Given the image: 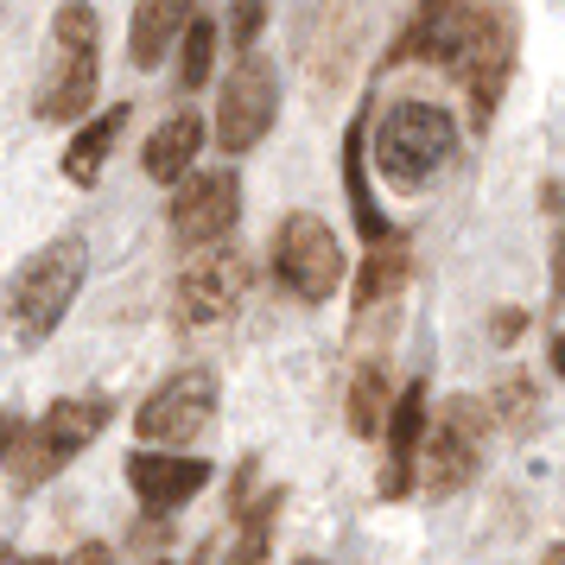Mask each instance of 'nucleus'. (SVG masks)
I'll return each instance as SVG.
<instances>
[{
	"label": "nucleus",
	"mask_w": 565,
	"mask_h": 565,
	"mask_svg": "<svg viewBox=\"0 0 565 565\" xmlns=\"http://www.w3.org/2000/svg\"><path fill=\"white\" fill-rule=\"evenodd\" d=\"M546 362H553V375H565V331L553 337V350H546Z\"/></svg>",
	"instance_id": "obj_30"
},
{
	"label": "nucleus",
	"mask_w": 565,
	"mask_h": 565,
	"mask_svg": "<svg viewBox=\"0 0 565 565\" xmlns=\"http://www.w3.org/2000/svg\"><path fill=\"white\" fill-rule=\"evenodd\" d=\"M489 413H495L502 426H514V433H527V426H534V413H540L534 382H527V375H502V387H495V401H489Z\"/></svg>",
	"instance_id": "obj_22"
},
{
	"label": "nucleus",
	"mask_w": 565,
	"mask_h": 565,
	"mask_svg": "<svg viewBox=\"0 0 565 565\" xmlns=\"http://www.w3.org/2000/svg\"><path fill=\"white\" fill-rule=\"evenodd\" d=\"M204 115H191V108H179V115H166L153 134H147V147H140V172L153 184H179L191 166H198V153H204Z\"/></svg>",
	"instance_id": "obj_15"
},
{
	"label": "nucleus",
	"mask_w": 565,
	"mask_h": 565,
	"mask_svg": "<svg viewBox=\"0 0 565 565\" xmlns=\"http://www.w3.org/2000/svg\"><path fill=\"white\" fill-rule=\"evenodd\" d=\"M382 438H387L382 495H387V502H401V495H413V470H419V438H426V382H407L394 401H387Z\"/></svg>",
	"instance_id": "obj_14"
},
{
	"label": "nucleus",
	"mask_w": 565,
	"mask_h": 565,
	"mask_svg": "<svg viewBox=\"0 0 565 565\" xmlns=\"http://www.w3.org/2000/svg\"><path fill=\"white\" fill-rule=\"evenodd\" d=\"M280 489H274V495H267V502H260V509H248L242 514V540H235V553L230 559H242V565H255V559H267V527H274V514H280Z\"/></svg>",
	"instance_id": "obj_23"
},
{
	"label": "nucleus",
	"mask_w": 565,
	"mask_h": 565,
	"mask_svg": "<svg viewBox=\"0 0 565 565\" xmlns=\"http://www.w3.org/2000/svg\"><path fill=\"white\" fill-rule=\"evenodd\" d=\"M77 559H83V565H103L108 546H103V540H89V546H77Z\"/></svg>",
	"instance_id": "obj_29"
},
{
	"label": "nucleus",
	"mask_w": 565,
	"mask_h": 565,
	"mask_svg": "<svg viewBox=\"0 0 565 565\" xmlns=\"http://www.w3.org/2000/svg\"><path fill=\"white\" fill-rule=\"evenodd\" d=\"M274 115H280V77H274V64L242 52V64L223 77V96H216V121H210L216 147L230 159L255 153L260 140L274 134Z\"/></svg>",
	"instance_id": "obj_8"
},
{
	"label": "nucleus",
	"mask_w": 565,
	"mask_h": 565,
	"mask_svg": "<svg viewBox=\"0 0 565 565\" xmlns=\"http://www.w3.org/2000/svg\"><path fill=\"white\" fill-rule=\"evenodd\" d=\"M553 559H559V565H565V540H559V546H553Z\"/></svg>",
	"instance_id": "obj_31"
},
{
	"label": "nucleus",
	"mask_w": 565,
	"mask_h": 565,
	"mask_svg": "<svg viewBox=\"0 0 565 565\" xmlns=\"http://www.w3.org/2000/svg\"><path fill=\"white\" fill-rule=\"evenodd\" d=\"M96 89H103V20H96L89 0H64L52 13V39H45L32 115L45 128H71V121L89 115Z\"/></svg>",
	"instance_id": "obj_2"
},
{
	"label": "nucleus",
	"mask_w": 565,
	"mask_h": 565,
	"mask_svg": "<svg viewBox=\"0 0 565 565\" xmlns=\"http://www.w3.org/2000/svg\"><path fill=\"white\" fill-rule=\"evenodd\" d=\"M108 419H115V407H108L103 394H64V401H52L45 419L26 426L20 445H13V458H7V463H13V489H39L45 477H57L83 445H96V438H103Z\"/></svg>",
	"instance_id": "obj_5"
},
{
	"label": "nucleus",
	"mask_w": 565,
	"mask_h": 565,
	"mask_svg": "<svg viewBox=\"0 0 565 565\" xmlns=\"http://www.w3.org/2000/svg\"><path fill=\"white\" fill-rule=\"evenodd\" d=\"M407 274H413V255H407V242L387 230L382 242H369V260H362V274H356V286H350V299H356V318L362 311H375L382 299H394L401 286H407Z\"/></svg>",
	"instance_id": "obj_19"
},
{
	"label": "nucleus",
	"mask_w": 565,
	"mask_h": 565,
	"mask_svg": "<svg viewBox=\"0 0 565 565\" xmlns=\"http://www.w3.org/2000/svg\"><path fill=\"white\" fill-rule=\"evenodd\" d=\"M382 419H387V362L369 356L356 375H350V433L382 438Z\"/></svg>",
	"instance_id": "obj_20"
},
{
	"label": "nucleus",
	"mask_w": 565,
	"mask_h": 565,
	"mask_svg": "<svg viewBox=\"0 0 565 565\" xmlns=\"http://www.w3.org/2000/svg\"><path fill=\"white\" fill-rule=\"evenodd\" d=\"M502 0H419V13H413V26L401 32V45L394 57H419V64H458V52L477 39L489 13H495Z\"/></svg>",
	"instance_id": "obj_13"
},
{
	"label": "nucleus",
	"mask_w": 565,
	"mask_h": 565,
	"mask_svg": "<svg viewBox=\"0 0 565 565\" xmlns=\"http://www.w3.org/2000/svg\"><path fill=\"white\" fill-rule=\"evenodd\" d=\"M198 13V0H134V20H128V57L140 71H159L166 52L179 45L184 20Z\"/></svg>",
	"instance_id": "obj_16"
},
{
	"label": "nucleus",
	"mask_w": 565,
	"mask_h": 565,
	"mask_svg": "<svg viewBox=\"0 0 565 565\" xmlns=\"http://www.w3.org/2000/svg\"><path fill=\"white\" fill-rule=\"evenodd\" d=\"M235 223H242V179L230 166H210V172L191 166L172 184V235H179V248L223 242V235H235Z\"/></svg>",
	"instance_id": "obj_11"
},
{
	"label": "nucleus",
	"mask_w": 565,
	"mask_h": 565,
	"mask_svg": "<svg viewBox=\"0 0 565 565\" xmlns=\"http://www.w3.org/2000/svg\"><path fill=\"white\" fill-rule=\"evenodd\" d=\"M210 477L216 470L204 458H191L184 445H140V451H128V483L147 514H179L184 502H198L210 489Z\"/></svg>",
	"instance_id": "obj_12"
},
{
	"label": "nucleus",
	"mask_w": 565,
	"mask_h": 565,
	"mask_svg": "<svg viewBox=\"0 0 565 565\" xmlns=\"http://www.w3.org/2000/svg\"><path fill=\"white\" fill-rule=\"evenodd\" d=\"M216 407H223L216 375H204V369H179V375H166V382L140 401L134 433H140V445H191V438L210 433Z\"/></svg>",
	"instance_id": "obj_10"
},
{
	"label": "nucleus",
	"mask_w": 565,
	"mask_h": 565,
	"mask_svg": "<svg viewBox=\"0 0 565 565\" xmlns=\"http://www.w3.org/2000/svg\"><path fill=\"white\" fill-rule=\"evenodd\" d=\"M248 286H255V260H248V248H235L223 235V242L191 248V260L179 274V292H172V311H179L184 331H204V324H223V318L242 311Z\"/></svg>",
	"instance_id": "obj_6"
},
{
	"label": "nucleus",
	"mask_w": 565,
	"mask_h": 565,
	"mask_svg": "<svg viewBox=\"0 0 565 565\" xmlns=\"http://www.w3.org/2000/svg\"><path fill=\"white\" fill-rule=\"evenodd\" d=\"M451 153H458V121H451V108L413 103L407 96V103H394L382 121H375V172H382L394 191H419Z\"/></svg>",
	"instance_id": "obj_3"
},
{
	"label": "nucleus",
	"mask_w": 565,
	"mask_h": 565,
	"mask_svg": "<svg viewBox=\"0 0 565 565\" xmlns=\"http://www.w3.org/2000/svg\"><path fill=\"white\" fill-rule=\"evenodd\" d=\"M514 45H521V20H514V7L502 0L483 26H477V39L458 52V64H451V77L463 83V108H470V128L477 134L495 121V103H502V89L514 77Z\"/></svg>",
	"instance_id": "obj_9"
},
{
	"label": "nucleus",
	"mask_w": 565,
	"mask_h": 565,
	"mask_svg": "<svg viewBox=\"0 0 565 565\" xmlns=\"http://www.w3.org/2000/svg\"><path fill=\"white\" fill-rule=\"evenodd\" d=\"M83 280H89V242H83V235H52V242H39V248L13 267L7 292H0V337H7L13 350H39V343L71 318Z\"/></svg>",
	"instance_id": "obj_1"
},
{
	"label": "nucleus",
	"mask_w": 565,
	"mask_h": 565,
	"mask_svg": "<svg viewBox=\"0 0 565 565\" xmlns=\"http://www.w3.org/2000/svg\"><path fill=\"white\" fill-rule=\"evenodd\" d=\"M369 108H362L356 121H350V134H343V191H350V216H356L362 242H382L387 235V216L382 204H375V191H369Z\"/></svg>",
	"instance_id": "obj_18"
},
{
	"label": "nucleus",
	"mask_w": 565,
	"mask_h": 565,
	"mask_svg": "<svg viewBox=\"0 0 565 565\" xmlns=\"http://www.w3.org/2000/svg\"><path fill=\"white\" fill-rule=\"evenodd\" d=\"M553 306L565 311V230H553Z\"/></svg>",
	"instance_id": "obj_28"
},
{
	"label": "nucleus",
	"mask_w": 565,
	"mask_h": 565,
	"mask_svg": "<svg viewBox=\"0 0 565 565\" xmlns=\"http://www.w3.org/2000/svg\"><path fill=\"white\" fill-rule=\"evenodd\" d=\"M274 274L292 299H306V306H324L337 286L350 280V260H343V242L331 235L324 216H311V210H292L280 230H274Z\"/></svg>",
	"instance_id": "obj_7"
},
{
	"label": "nucleus",
	"mask_w": 565,
	"mask_h": 565,
	"mask_svg": "<svg viewBox=\"0 0 565 565\" xmlns=\"http://www.w3.org/2000/svg\"><path fill=\"white\" fill-rule=\"evenodd\" d=\"M20 433H26V419H20L13 407H0V463L13 458V445H20Z\"/></svg>",
	"instance_id": "obj_27"
},
{
	"label": "nucleus",
	"mask_w": 565,
	"mask_h": 565,
	"mask_svg": "<svg viewBox=\"0 0 565 565\" xmlns=\"http://www.w3.org/2000/svg\"><path fill=\"white\" fill-rule=\"evenodd\" d=\"M216 45H223V32H216V20L210 13H191L179 32V83L184 89H204L210 71H216Z\"/></svg>",
	"instance_id": "obj_21"
},
{
	"label": "nucleus",
	"mask_w": 565,
	"mask_h": 565,
	"mask_svg": "<svg viewBox=\"0 0 565 565\" xmlns=\"http://www.w3.org/2000/svg\"><path fill=\"white\" fill-rule=\"evenodd\" d=\"M260 26H267V0H230V39H235V52H255Z\"/></svg>",
	"instance_id": "obj_24"
},
{
	"label": "nucleus",
	"mask_w": 565,
	"mask_h": 565,
	"mask_svg": "<svg viewBox=\"0 0 565 565\" xmlns=\"http://www.w3.org/2000/svg\"><path fill=\"white\" fill-rule=\"evenodd\" d=\"M128 121H134V108H128V103H108V115L83 121V128L71 134V147H64V179L89 191V184L108 172V153H115V140L128 134Z\"/></svg>",
	"instance_id": "obj_17"
},
{
	"label": "nucleus",
	"mask_w": 565,
	"mask_h": 565,
	"mask_svg": "<svg viewBox=\"0 0 565 565\" xmlns=\"http://www.w3.org/2000/svg\"><path fill=\"white\" fill-rule=\"evenodd\" d=\"M489 426H495V413H489V401H477V394L438 401V413H426V438H419V470H413L419 489H426V495H458V489L483 470Z\"/></svg>",
	"instance_id": "obj_4"
},
{
	"label": "nucleus",
	"mask_w": 565,
	"mask_h": 565,
	"mask_svg": "<svg viewBox=\"0 0 565 565\" xmlns=\"http://www.w3.org/2000/svg\"><path fill=\"white\" fill-rule=\"evenodd\" d=\"M172 546V527H166V514H147L140 527H134V553H166Z\"/></svg>",
	"instance_id": "obj_25"
},
{
	"label": "nucleus",
	"mask_w": 565,
	"mask_h": 565,
	"mask_svg": "<svg viewBox=\"0 0 565 565\" xmlns=\"http://www.w3.org/2000/svg\"><path fill=\"white\" fill-rule=\"evenodd\" d=\"M521 331H527V311L521 306H495L489 311V337H495V343H514Z\"/></svg>",
	"instance_id": "obj_26"
}]
</instances>
